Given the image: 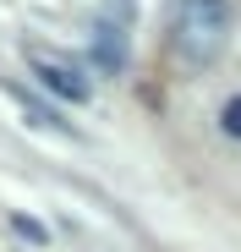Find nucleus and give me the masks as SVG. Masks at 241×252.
<instances>
[{"label": "nucleus", "instance_id": "obj_5", "mask_svg": "<svg viewBox=\"0 0 241 252\" xmlns=\"http://www.w3.org/2000/svg\"><path fill=\"white\" fill-rule=\"evenodd\" d=\"M11 230H17L22 241H33V247H50V225H38L33 214H11Z\"/></svg>", "mask_w": 241, "mask_h": 252}, {"label": "nucleus", "instance_id": "obj_2", "mask_svg": "<svg viewBox=\"0 0 241 252\" xmlns=\"http://www.w3.org/2000/svg\"><path fill=\"white\" fill-rule=\"evenodd\" d=\"M22 55H28V71L38 77V88L55 94L60 104H88V99H93V82L77 71L66 55H50L44 44H22Z\"/></svg>", "mask_w": 241, "mask_h": 252}, {"label": "nucleus", "instance_id": "obj_6", "mask_svg": "<svg viewBox=\"0 0 241 252\" xmlns=\"http://www.w3.org/2000/svg\"><path fill=\"white\" fill-rule=\"evenodd\" d=\"M99 22L132 28V22H137V6H132V0H104V6H99Z\"/></svg>", "mask_w": 241, "mask_h": 252}, {"label": "nucleus", "instance_id": "obj_7", "mask_svg": "<svg viewBox=\"0 0 241 252\" xmlns=\"http://www.w3.org/2000/svg\"><path fill=\"white\" fill-rule=\"evenodd\" d=\"M219 126H225V137H236V143H241V94H236V99H225Z\"/></svg>", "mask_w": 241, "mask_h": 252}, {"label": "nucleus", "instance_id": "obj_4", "mask_svg": "<svg viewBox=\"0 0 241 252\" xmlns=\"http://www.w3.org/2000/svg\"><path fill=\"white\" fill-rule=\"evenodd\" d=\"M11 99L22 104V115H28L33 126H44V132H55V137H77V132H71V121H60V115H55L50 104H38V99H28L22 88H11Z\"/></svg>", "mask_w": 241, "mask_h": 252}, {"label": "nucleus", "instance_id": "obj_3", "mask_svg": "<svg viewBox=\"0 0 241 252\" xmlns=\"http://www.w3.org/2000/svg\"><path fill=\"white\" fill-rule=\"evenodd\" d=\"M88 61H93L99 77H120V71H126V61H132V38H126V28L93 22V33H88Z\"/></svg>", "mask_w": 241, "mask_h": 252}, {"label": "nucleus", "instance_id": "obj_1", "mask_svg": "<svg viewBox=\"0 0 241 252\" xmlns=\"http://www.w3.org/2000/svg\"><path fill=\"white\" fill-rule=\"evenodd\" d=\"M230 28H236L230 0H170L165 6L170 50L186 66H214L225 55V44H230Z\"/></svg>", "mask_w": 241, "mask_h": 252}]
</instances>
